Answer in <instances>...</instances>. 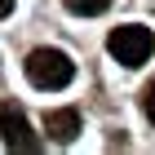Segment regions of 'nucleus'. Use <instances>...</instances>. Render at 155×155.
Returning a JSON list of instances; mask_svg holds the SVG:
<instances>
[{
  "mask_svg": "<svg viewBox=\"0 0 155 155\" xmlns=\"http://www.w3.org/2000/svg\"><path fill=\"white\" fill-rule=\"evenodd\" d=\"M75 75V62L62 49H31L27 53V80L36 89H67Z\"/></svg>",
  "mask_w": 155,
  "mask_h": 155,
  "instance_id": "obj_1",
  "label": "nucleus"
},
{
  "mask_svg": "<svg viewBox=\"0 0 155 155\" xmlns=\"http://www.w3.org/2000/svg\"><path fill=\"white\" fill-rule=\"evenodd\" d=\"M107 49H111V58H115L120 67H142V62L155 53V36H151V27L124 22V27H115V31L107 36Z\"/></svg>",
  "mask_w": 155,
  "mask_h": 155,
  "instance_id": "obj_2",
  "label": "nucleus"
},
{
  "mask_svg": "<svg viewBox=\"0 0 155 155\" xmlns=\"http://www.w3.org/2000/svg\"><path fill=\"white\" fill-rule=\"evenodd\" d=\"M0 137H5V146H9V151H22V155L40 151V137L31 133L22 107H13V102H5V107H0Z\"/></svg>",
  "mask_w": 155,
  "mask_h": 155,
  "instance_id": "obj_3",
  "label": "nucleus"
},
{
  "mask_svg": "<svg viewBox=\"0 0 155 155\" xmlns=\"http://www.w3.org/2000/svg\"><path fill=\"white\" fill-rule=\"evenodd\" d=\"M45 133L53 142H62V146L75 142V137H80V111H71V107L67 111H49L45 115Z\"/></svg>",
  "mask_w": 155,
  "mask_h": 155,
  "instance_id": "obj_4",
  "label": "nucleus"
},
{
  "mask_svg": "<svg viewBox=\"0 0 155 155\" xmlns=\"http://www.w3.org/2000/svg\"><path fill=\"white\" fill-rule=\"evenodd\" d=\"M62 5H67L71 13H80V18H93V13H102V9H107L111 0H62Z\"/></svg>",
  "mask_w": 155,
  "mask_h": 155,
  "instance_id": "obj_5",
  "label": "nucleus"
},
{
  "mask_svg": "<svg viewBox=\"0 0 155 155\" xmlns=\"http://www.w3.org/2000/svg\"><path fill=\"white\" fill-rule=\"evenodd\" d=\"M142 107H146V120L155 124V80L146 84V93H142Z\"/></svg>",
  "mask_w": 155,
  "mask_h": 155,
  "instance_id": "obj_6",
  "label": "nucleus"
},
{
  "mask_svg": "<svg viewBox=\"0 0 155 155\" xmlns=\"http://www.w3.org/2000/svg\"><path fill=\"white\" fill-rule=\"evenodd\" d=\"M5 13H13V0H0V18H5Z\"/></svg>",
  "mask_w": 155,
  "mask_h": 155,
  "instance_id": "obj_7",
  "label": "nucleus"
}]
</instances>
